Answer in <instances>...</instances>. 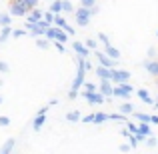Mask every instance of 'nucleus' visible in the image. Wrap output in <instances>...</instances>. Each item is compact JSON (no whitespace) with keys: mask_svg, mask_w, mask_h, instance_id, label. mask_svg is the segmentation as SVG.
Segmentation results:
<instances>
[{"mask_svg":"<svg viewBox=\"0 0 158 154\" xmlns=\"http://www.w3.org/2000/svg\"><path fill=\"white\" fill-rule=\"evenodd\" d=\"M52 42H54V48H56V50L60 52V54H64V52H66V44H64V42H58V40H52Z\"/></svg>","mask_w":158,"mask_h":154,"instance_id":"c756f323","label":"nucleus"},{"mask_svg":"<svg viewBox=\"0 0 158 154\" xmlns=\"http://www.w3.org/2000/svg\"><path fill=\"white\" fill-rule=\"evenodd\" d=\"M62 30H64V32H66V34H70V36H74V34H76V30H74V28H72V26H70V24H68V22H66V24H64V28H62Z\"/></svg>","mask_w":158,"mask_h":154,"instance_id":"58836bf2","label":"nucleus"},{"mask_svg":"<svg viewBox=\"0 0 158 154\" xmlns=\"http://www.w3.org/2000/svg\"><path fill=\"white\" fill-rule=\"evenodd\" d=\"M94 56H96L98 64H102V66H108V68H114V66H118V60L110 58L104 50H96V52H94Z\"/></svg>","mask_w":158,"mask_h":154,"instance_id":"423d86ee","label":"nucleus"},{"mask_svg":"<svg viewBox=\"0 0 158 154\" xmlns=\"http://www.w3.org/2000/svg\"><path fill=\"white\" fill-rule=\"evenodd\" d=\"M88 10H90V16H96L98 12H100V6H98V4H94V6H90Z\"/></svg>","mask_w":158,"mask_h":154,"instance_id":"37998d69","label":"nucleus"},{"mask_svg":"<svg viewBox=\"0 0 158 154\" xmlns=\"http://www.w3.org/2000/svg\"><path fill=\"white\" fill-rule=\"evenodd\" d=\"M138 98H140L144 104H150V106L154 104V98H152L150 94H148V90H144V88H138Z\"/></svg>","mask_w":158,"mask_h":154,"instance_id":"4468645a","label":"nucleus"},{"mask_svg":"<svg viewBox=\"0 0 158 154\" xmlns=\"http://www.w3.org/2000/svg\"><path fill=\"white\" fill-rule=\"evenodd\" d=\"M44 124H46V114H40V112H36V116L32 118V130H34V132H40Z\"/></svg>","mask_w":158,"mask_h":154,"instance_id":"1a4fd4ad","label":"nucleus"},{"mask_svg":"<svg viewBox=\"0 0 158 154\" xmlns=\"http://www.w3.org/2000/svg\"><path fill=\"white\" fill-rule=\"evenodd\" d=\"M150 124H158V114H150Z\"/></svg>","mask_w":158,"mask_h":154,"instance_id":"49530a36","label":"nucleus"},{"mask_svg":"<svg viewBox=\"0 0 158 154\" xmlns=\"http://www.w3.org/2000/svg\"><path fill=\"white\" fill-rule=\"evenodd\" d=\"M120 112H122V114H132V112H134V104L132 102H124V104H120Z\"/></svg>","mask_w":158,"mask_h":154,"instance_id":"4be33fe9","label":"nucleus"},{"mask_svg":"<svg viewBox=\"0 0 158 154\" xmlns=\"http://www.w3.org/2000/svg\"><path fill=\"white\" fill-rule=\"evenodd\" d=\"M0 126H10V118H8V116H0Z\"/></svg>","mask_w":158,"mask_h":154,"instance_id":"79ce46f5","label":"nucleus"},{"mask_svg":"<svg viewBox=\"0 0 158 154\" xmlns=\"http://www.w3.org/2000/svg\"><path fill=\"white\" fill-rule=\"evenodd\" d=\"M108 120H112V122H128L126 114H122V112H116V114H108Z\"/></svg>","mask_w":158,"mask_h":154,"instance_id":"aec40b11","label":"nucleus"},{"mask_svg":"<svg viewBox=\"0 0 158 154\" xmlns=\"http://www.w3.org/2000/svg\"><path fill=\"white\" fill-rule=\"evenodd\" d=\"M126 128H128V130L132 132V134H136V132H138V124L130 122V120H128V122H126Z\"/></svg>","mask_w":158,"mask_h":154,"instance_id":"f704fd0d","label":"nucleus"},{"mask_svg":"<svg viewBox=\"0 0 158 154\" xmlns=\"http://www.w3.org/2000/svg\"><path fill=\"white\" fill-rule=\"evenodd\" d=\"M0 72H2V74H8V72H10V64H8V62H4V60H0Z\"/></svg>","mask_w":158,"mask_h":154,"instance_id":"7c9ffc66","label":"nucleus"},{"mask_svg":"<svg viewBox=\"0 0 158 154\" xmlns=\"http://www.w3.org/2000/svg\"><path fill=\"white\" fill-rule=\"evenodd\" d=\"M42 18L46 20L48 24H52V22H54V12H50V10H48V12H44V16H42Z\"/></svg>","mask_w":158,"mask_h":154,"instance_id":"4c0bfd02","label":"nucleus"},{"mask_svg":"<svg viewBox=\"0 0 158 154\" xmlns=\"http://www.w3.org/2000/svg\"><path fill=\"white\" fill-rule=\"evenodd\" d=\"M72 16H74V20H76V24L78 26H82V28H86L90 24V10L88 8H84V6H78V8H74V12H72Z\"/></svg>","mask_w":158,"mask_h":154,"instance_id":"f257e3e1","label":"nucleus"},{"mask_svg":"<svg viewBox=\"0 0 158 154\" xmlns=\"http://www.w3.org/2000/svg\"><path fill=\"white\" fill-rule=\"evenodd\" d=\"M128 140H130V146L132 148H136V146H138V138H136V134H132V132H130V134H128Z\"/></svg>","mask_w":158,"mask_h":154,"instance_id":"473e14b6","label":"nucleus"},{"mask_svg":"<svg viewBox=\"0 0 158 154\" xmlns=\"http://www.w3.org/2000/svg\"><path fill=\"white\" fill-rule=\"evenodd\" d=\"M94 72H96V76L100 78V80H110V68H108V66L98 64L96 68H94Z\"/></svg>","mask_w":158,"mask_h":154,"instance_id":"ddd939ff","label":"nucleus"},{"mask_svg":"<svg viewBox=\"0 0 158 154\" xmlns=\"http://www.w3.org/2000/svg\"><path fill=\"white\" fill-rule=\"evenodd\" d=\"M156 58H158V56H156Z\"/></svg>","mask_w":158,"mask_h":154,"instance_id":"864d4df0","label":"nucleus"},{"mask_svg":"<svg viewBox=\"0 0 158 154\" xmlns=\"http://www.w3.org/2000/svg\"><path fill=\"white\" fill-rule=\"evenodd\" d=\"M54 26H60V28H64V24H66V18L62 16V12H58V14H54Z\"/></svg>","mask_w":158,"mask_h":154,"instance_id":"393cba45","label":"nucleus"},{"mask_svg":"<svg viewBox=\"0 0 158 154\" xmlns=\"http://www.w3.org/2000/svg\"><path fill=\"white\" fill-rule=\"evenodd\" d=\"M0 86H2V80H0Z\"/></svg>","mask_w":158,"mask_h":154,"instance_id":"8fccbe9b","label":"nucleus"},{"mask_svg":"<svg viewBox=\"0 0 158 154\" xmlns=\"http://www.w3.org/2000/svg\"><path fill=\"white\" fill-rule=\"evenodd\" d=\"M48 10L54 12V14L62 12V0H52V2H50V8H48Z\"/></svg>","mask_w":158,"mask_h":154,"instance_id":"b1692460","label":"nucleus"},{"mask_svg":"<svg viewBox=\"0 0 158 154\" xmlns=\"http://www.w3.org/2000/svg\"><path fill=\"white\" fill-rule=\"evenodd\" d=\"M110 80L116 82V84H120V82H128V80H130V72H128V70H118L114 66V68H110Z\"/></svg>","mask_w":158,"mask_h":154,"instance_id":"39448f33","label":"nucleus"},{"mask_svg":"<svg viewBox=\"0 0 158 154\" xmlns=\"http://www.w3.org/2000/svg\"><path fill=\"white\" fill-rule=\"evenodd\" d=\"M132 92H134L132 84H128V82H120V84L114 86V90H112V96H118V98H122V100H128Z\"/></svg>","mask_w":158,"mask_h":154,"instance_id":"20e7f679","label":"nucleus"},{"mask_svg":"<svg viewBox=\"0 0 158 154\" xmlns=\"http://www.w3.org/2000/svg\"><path fill=\"white\" fill-rule=\"evenodd\" d=\"M82 88H84V90H98V86H96V84H92V82H86V80H84Z\"/></svg>","mask_w":158,"mask_h":154,"instance_id":"ea45409f","label":"nucleus"},{"mask_svg":"<svg viewBox=\"0 0 158 154\" xmlns=\"http://www.w3.org/2000/svg\"><path fill=\"white\" fill-rule=\"evenodd\" d=\"M80 96H84L86 102L92 104V106H96V104H104V102H106V96H104V94H100L98 90H84V88H80Z\"/></svg>","mask_w":158,"mask_h":154,"instance_id":"f03ea898","label":"nucleus"},{"mask_svg":"<svg viewBox=\"0 0 158 154\" xmlns=\"http://www.w3.org/2000/svg\"><path fill=\"white\" fill-rule=\"evenodd\" d=\"M74 12V4L70 0H62V14H72Z\"/></svg>","mask_w":158,"mask_h":154,"instance_id":"412c9836","label":"nucleus"},{"mask_svg":"<svg viewBox=\"0 0 158 154\" xmlns=\"http://www.w3.org/2000/svg\"><path fill=\"white\" fill-rule=\"evenodd\" d=\"M22 2H24V6H26L28 10H30V8H36V6H38V0H22Z\"/></svg>","mask_w":158,"mask_h":154,"instance_id":"72a5a7b5","label":"nucleus"},{"mask_svg":"<svg viewBox=\"0 0 158 154\" xmlns=\"http://www.w3.org/2000/svg\"><path fill=\"white\" fill-rule=\"evenodd\" d=\"M108 120V114L106 112H94V124H102Z\"/></svg>","mask_w":158,"mask_h":154,"instance_id":"a878e982","label":"nucleus"},{"mask_svg":"<svg viewBox=\"0 0 158 154\" xmlns=\"http://www.w3.org/2000/svg\"><path fill=\"white\" fill-rule=\"evenodd\" d=\"M2 102H4V98H2V96H0V104H2Z\"/></svg>","mask_w":158,"mask_h":154,"instance_id":"de8ad7c7","label":"nucleus"},{"mask_svg":"<svg viewBox=\"0 0 158 154\" xmlns=\"http://www.w3.org/2000/svg\"><path fill=\"white\" fill-rule=\"evenodd\" d=\"M146 56H148V58H156V56H158L156 48H154V46H150V48H148V50H146Z\"/></svg>","mask_w":158,"mask_h":154,"instance_id":"a19ab883","label":"nucleus"},{"mask_svg":"<svg viewBox=\"0 0 158 154\" xmlns=\"http://www.w3.org/2000/svg\"><path fill=\"white\" fill-rule=\"evenodd\" d=\"M48 2H52V0H48Z\"/></svg>","mask_w":158,"mask_h":154,"instance_id":"603ef678","label":"nucleus"},{"mask_svg":"<svg viewBox=\"0 0 158 154\" xmlns=\"http://www.w3.org/2000/svg\"><path fill=\"white\" fill-rule=\"evenodd\" d=\"M98 42H102V44H108L110 40H108V36H106V34H102V32H100V34H98Z\"/></svg>","mask_w":158,"mask_h":154,"instance_id":"c03bdc74","label":"nucleus"},{"mask_svg":"<svg viewBox=\"0 0 158 154\" xmlns=\"http://www.w3.org/2000/svg\"><path fill=\"white\" fill-rule=\"evenodd\" d=\"M50 42L52 40H48L46 36H38V38H36V46H38L40 50H48V48H50Z\"/></svg>","mask_w":158,"mask_h":154,"instance_id":"f3484780","label":"nucleus"},{"mask_svg":"<svg viewBox=\"0 0 158 154\" xmlns=\"http://www.w3.org/2000/svg\"><path fill=\"white\" fill-rule=\"evenodd\" d=\"M8 14H10L12 18H20V16L28 14V8L24 6L22 0H10V4H8Z\"/></svg>","mask_w":158,"mask_h":154,"instance_id":"7ed1b4c3","label":"nucleus"},{"mask_svg":"<svg viewBox=\"0 0 158 154\" xmlns=\"http://www.w3.org/2000/svg\"><path fill=\"white\" fill-rule=\"evenodd\" d=\"M82 122H84V124H94V112H90V114L82 116Z\"/></svg>","mask_w":158,"mask_h":154,"instance_id":"2f4dec72","label":"nucleus"},{"mask_svg":"<svg viewBox=\"0 0 158 154\" xmlns=\"http://www.w3.org/2000/svg\"><path fill=\"white\" fill-rule=\"evenodd\" d=\"M156 86H158V76H156Z\"/></svg>","mask_w":158,"mask_h":154,"instance_id":"09e8293b","label":"nucleus"},{"mask_svg":"<svg viewBox=\"0 0 158 154\" xmlns=\"http://www.w3.org/2000/svg\"><path fill=\"white\" fill-rule=\"evenodd\" d=\"M42 16H44V12L36 6V8H30V10H28L26 20H28V22H38V20H42Z\"/></svg>","mask_w":158,"mask_h":154,"instance_id":"9b49d317","label":"nucleus"},{"mask_svg":"<svg viewBox=\"0 0 158 154\" xmlns=\"http://www.w3.org/2000/svg\"><path fill=\"white\" fill-rule=\"evenodd\" d=\"M112 90H114V86H112V80H100V84H98V92L104 94L106 100H108V98H112Z\"/></svg>","mask_w":158,"mask_h":154,"instance_id":"6e6552de","label":"nucleus"},{"mask_svg":"<svg viewBox=\"0 0 158 154\" xmlns=\"http://www.w3.org/2000/svg\"><path fill=\"white\" fill-rule=\"evenodd\" d=\"M84 44H86V46H88V48H90V50H94V48H96V46H98V40H94V38H88V40H86V42H84Z\"/></svg>","mask_w":158,"mask_h":154,"instance_id":"e433bc0d","label":"nucleus"},{"mask_svg":"<svg viewBox=\"0 0 158 154\" xmlns=\"http://www.w3.org/2000/svg\"><path fill=\"white\" fill-rule=\"evenodd\" d=\"M68 38H70V34H66L64 30H62L60 26H56V36H54V40H58V42H68Z\"/></svg>","mask_w":158,"mask_h":154,"instance_id":"a211bd4d","label":"nucleus"},{"mask_svg":"<svg viewBox=\"0 0 158 154\" xmlns=\"http://www.w3.org/2000/svg\"><path fill=\"white\" fill-rule=\"evenodd\" d=\"M138 132L144 136H150L152 134V128H150V122H138Z\"/></svg>","mask_w":158,"mask_h":154,"instance_id":"6ab92c4d","label":"nucleus"},{"mask_svg":"<svg viewBox=\"0 0 158 154\" xmlns=\"http://www.w3.org/2000/svg\"><path fill=\"white\" fill-rule=\"evenodd\" d=\"M144 70H146L148 74H150V76H158V58H146V60H144Z\"/></svg>","mask_w":158,"mask_h":154,"instance_id":"0eeeda50","label":"nucleus"},{"mask_svg":"<svg viewBox=\"0 0 158 154\" xmlns=\"http://www.w3.org/2000/svg\"><path fill=\"white\" fill-rule=\"evenodd\" d=\"M72 50L78 54V56H84V58H88V54H90V48L86 46L84 42H78V40H74L72 42Z\"/></svg>","mask_w":158,"mask_h":154,"instance_id":"9d476101","label":"nucleus"},{"mask_svg":"<svg viewBox=\"0 0 158 154\" xmlns=\"http://www.w3.org/2000/svg\"><path fill=\"white\" fill-rule=\"evenodd\" d=\"M10 36H12V26H10V24L2 26V30H0V44H4Z\"/></svg>","mask_w":158,"mask_h":154,"instance_id":"dca6fc26","label":"nucleus"},{"mask_svg":"<svg viewBox=\"0 0 158 154\" xmlns=\"http://www.w3.org/2000/svg\"><path fill=\"white\" fill-rule=\"evenodd\" d=\"M80 118H82V114L78 110H72V112H68V114H66V122H78Z\"/></svg>","mask_w":158,"mask_h":154,"instance_id":"5701e85b","label":"nucleus"},{"mask_svg":"<svg viewBox=\"0 0 158 154\" xmlns=\"http://www.w3.org/2000/svg\"><path fill=\"white\" fill-rule=\"evenodd\" d=\"M104 52H106L110 58H114V60H118V58H120V50H118V48H114L110 42L104 44Z\"/></svg>","mask_w":158,"mask_h":154,"instance_id":"2eb2a0df","label":"nucleus"},{"mask_svg":"<svg viewBox=\"0 0 158 154\" xmlns=\"http://www.w3.org/2000/svg\"><path fill=\"white\" fill-rule=\"evenodd\" d=\"M144 142H146V146H150V148H154V146H158V140L154 138V136H146V140H144Z\"/></svg>","mask_w":158,"mask_h":154,"instance_id":"c85d7f7f","label":"nucleus"},{"mask_svg":"<svg viewBox=\"0 0 158 154\" xmlns=\"http://www.w3.org/2000/svg\"><path fill=\"white\" fill-rule=\"evenodd\" d=\"M26 34H28L26 28H14V30H12V38H22V36H26Z\"/></svg>","mask_w":158,"mask_h":154,"instance_id":"bb28decb","label":"nucleus"},{"mask_svg":"<svg viewBox=\"0 0 158 154\" xmlns=\"http://www.w3.org/2000/svg\"><path fill=\"white\" fill-rule=\"evenodd\" d=\"M156 36H158V30H156Z\"/></svg>","mask_w":158,"mask_h":154,"instance_id":"3c124183","label":"nucleus"},{"mask_svg":"<svg viewBox=\"0 0 158 154\" xmlns=\"http://www.w3.org/2000/svg\"><path fill=\"white\" fill-rule=\"evenodd\" d=\"M94 4H98V0H80V6H84V8H90Z\"/></svg>","mask_w":158,"mask_h":154,"instance_id":"c9c22d12","label":"nucleus"},{"mask_svg":"<svg viewBox=\"0 0 158 154\" xmlns=\"http://www.w3.org/2000/svg\"><path fill=\"white\" fill-rule=\"evenodd\" d=\"M118 150H120V152H130V150H132V146H130V144H120Z\"/></svg>","mask_w":158,"mask_h":154,"instance_id":"a18cd8bd","label":"nucleus"},{"mask_svg":"<svg viewBox=\"0 0 158 154\" xmlns=\"http://www.w3.org/2000/svg\"><path fill=\"white\" fill-rule=\"evenodd\" d=\"M6 24H12V16L0 12V26H6Z\"/></svg>","mask_w":158,"mask_h":154,"instance_id":"cd10ccee","label":"nucleus"},{"mask_svg":"<svg viewBox=\"0 0 158 154\" xmlns=\"http://www.w3.org/2000/svg\"><path fill=\"white\" fill-rule=\"evenodd\" d=\"M16 150V138H8L6 142L0 146V154H10Z\"/></svg>","mask_w":158,"mask_h":154,"instance_id":"f8f14e48","label":"nucleus"}]
</instances>
